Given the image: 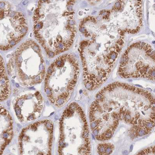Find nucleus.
Segmentation results:
<instances>
[{
  "label": "nucleus",
  "mask_w": 155,
  "mask_h": 155,
  "mask_svg": "<svg viewBox=\"0 0 155 155\" xmlns=\"http://www.w3.org/2000/svg\"><path fill=\"white\" fill-rule=\"evenodd\" d=\"M90 127L96 140H108L119 127H126L132 140L155 127V99L148 91L115 82L101 89L89 109Z\"/></svg>",
  "instance_id": "obj_1"
},
{
  "label": "nucleus",
  "mask_w": 155,
  "mask_h": 155,
  "mask_svg": "<svg viewBox=\"0 0 155 155\" xmlns=\"http://www.w3.org/2000/svg\"><path fill=\"white\" fill-rule=\"evenodd\" d=\"M64 2L40 1L34 12V35L50 58L70 48L77 33L72 9L75 1Z\"/></svg>",
  "instance_id": "obj_2"
},
{
  "label": "nucleus",
  "mask_w": 155,
  "mask_h": 155,
  "mask_svg": "<svg viewBox=\"0 0 155 155\" xmlns=\"http://www.w3.org/2000/svg\"><path fill=\"white\" fill-rule=\"evenodd\" d=\"M59 155H91L89 126L84 110L72 103L62 113L59 121Z\"/></svg>",
  "instance_id": "obj_3"
},
{
  "label": "nucleus",
  "mask_w": 155,
  "mask_h": 155,
  "mask_svg": "<svg viewBox=\"0 0 155 155\" xmlns=\"http://www.w3.org/2000/svg\"><path fill=\"white\" fill-rule=\"evenodd\" d=\"M80 65L71 54L59 56L49 67L45 78L44 90L52 104L62 107L68 103L77 85Z\"/></svg>",
  "instance_id": "obj_4"
},
{
  "label": "nucleus",
  "mask_w": 155,
  "mask_h": 155,
  "mask_svg": "<svg viewBox=\"0 0 155 155\" xmlns=\"http://www.w3.org/2000/svg\"><path fill=\"white\" fill-rule=\"evenodd\" d=\"M8 69L10 75L21 85L32 87L41 83L46 70L39 45L31 40L23 43L12 55Z\"/></svg>",
  "instance_id": "obj_5"
},
{
  "label": "nucleus",
  "mask_w": 155,
  "mask_h": 155,
  "mask_svg": "<svg viewBox=\"0 0 155 155\" xmlns=\"http://www.w3.org/2000/svg\"><path fill=\"white\" fill-rule=\"evenodd\" d=\"M54 129L53 121L48 119L24 127L18 137L19 155H52Z\"/></svg>",
  "instance_id": "obj_6"
},
{
  "label": "nucleus",
  "mask_w": 155,
  "mask_h": 155,
  "mask_svg": "<svg viewBox=\"0 0 155 155\" xmlns=\"http://www.w3.org/2000/svg\"><path fill=\"white\" fill-rule=\"evenodd\" d=\"M28 29L24 14L14 10L8 2H0V50H8L15 46Z\"/></svg>",
  "instance_id": "obj_7"
},
{
  "label": "nucleus",
  "mask_w": 155,
  "mask_h": 155,
  "mask_svg": "<svg viewBox=\"0 0 155 155\" xmlns=\"http://www.w3.org/2000/svg\"><path fill=\"white\" fill-rule=\"evenodd\" d=\"M45 101L39 91H29L18 96L14 108L18 120L22 123L35 121L43 112Z\"/></svg>",
  "instance_id": "obj_8"
},
{
  "label": "nucleus",
  "mask_w": 155,
  "mask_h": 155,
  "mask_svg": "<svg viewBox=\"0 0 155 155\" xmlns=\"http://www.w3.org/2000/svg\"><path fill=\"white\" fill-rule=\"evenodd\" d=\"M14 136V122L7 109L0 105V155H2Z\"/></svg>",
  "instance_id": "obj_9"
},
{
  "label": "nucleus",
  "mask_w": 155,
  "mask_h": 155,
  "mask_svg": "<svg viewBox=\"0 0 155 155\" xmlns=\"http://www.w3.org/2000/svg\"><path fill=\"white\" fill-rule=\"evenodd\" d=\"M11 93V87L4 59L0 55V102L7 99Z\"/></svg>",
  "instance_id": "obj_10"
},
{
  "label": "nucleus",
  "mask_w": 155,
  "mask_h": 155,
  "mask_svg": "<svg viewBox=\"0 0 155 155\" xmlns=\"http://www.w3.org/2000/svg\"><path fill=\"white\" fill-rule=\"evenodd\" d=\"M115 150V146L111 143H103L98 144L97 151L99 155H110Z\"/></svg>",
  "instance_id": "obj_11"
},
{
  "label": "nucleus",
  "mask_w": 155,
  "mask_h": 155,
  "mask_svg": "<svg viewBox=\"0 0 155 155\" xmlns=\"http://www.w3.org/2000/svg\"><path fill=\"white\" fill-rule=\"evenodd\" d=\"M155 146L145 148L135 155H155Z\"/></svg>",
  "instance_id": "obj_12"
}]
</instances>
